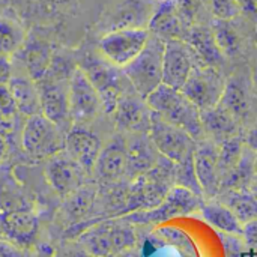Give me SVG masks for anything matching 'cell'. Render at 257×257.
Here are the masks:
<instances>
[{
  "label": "cell",
  "instance_id": "17",
  "mask_svg": "<svg viewBox=\"0 0 257 257\" xmlns=\"http://www.w3.org/2000/svg\"><path fill=\"white\" fill-rule=\"evenodd\" d=\"M111 116L114 117L116 126L123 133H130L136 136L149 133L152 111L148 107L146 99H143L137 93L134 95L125 93L119 99Z\"/></svg>",
  "mask_w": 257,
  "mask_h": 257
},
{
  "label": "cell",
  "instance_id": "13",
  "mask_svg": "<svg viewBox=\"0 0 257 257\" xmlns=\"http://www.w3.org/2000/svg\"><path fill=\"white\" fill-rule=\"evenodd\" d=\"M41 114L56 123L65 134L72 126V119L69 113L68 101V83L47 80L45 77L38 81Z\"/></svg>",
  "mask_w": 257,
  "mask_h": 257
},
{
  "label": "cell",
  "instance_id": "20",
  "mask_svg": "<svg viewBox=\"0 0 257 257\" xmlns=\"http://www.w3.org/2000/svg\"><path fill=\"white\" fill-rule=\"evenodd\" d=\"M148 30L164 41H172V39L185 41L190 27L176 11L173 2L163 0L151 15Z\"/></svg>",
  "mask_w": 257,
  "mask_h": 257
},
{
  "label": "cell",
  "instance_id": "26",
  "mask_svg": "<svg viewBox=\"0 0 257 257\" xmlns=\"http://www.w3.org/2000/svg\"><path fill=\"white\" fill-rule=\"evenodd\" d=\"M254 160H256V154L245 146V151H244L239 163L227 175L223 176L221 193H224V191H242V190L250 191V187L257 176L256 169H254Z\"/></svg>",
  "mask_w": 257,
  "mask_h": 257
},
{
  "label": "cell",
  "instance_id": "24",
  "mask_svg": "<svg viewBox=\"0 0 257 257\" xmlns=\"http://www.w3.org/2000/svg\"><path fill=\"white\" fill-rule=\"evenodd\" d=\"M202 125L205 137H211L218 143H221L226 139L238 136L239 130V120H236L230 113H227L220 105L202 111Z\"/></svg>",
  "mask_w": 257,
  "mask_h": 257
},
{
  "label": "cell",
  "instance_id": "33",
  "mask_svg": "<svg viewBox=\"0 0 257 257\" xmlns=\"http://www.w3.org/2000/svg\"><path fill=\"white\" fill-rule=\"evenodd\" d=\"M24 42L23 29L9 18H0V57H9Z\"/></svg>",
  "mask_w": 257,
  "mask_h": 257
},
{
  "label": "cell",
  "instance_id": "29",
  "mask_svg": "<svg viewBox=\"0 0 257 257\" xmlns=\"http://www.w3.org/2000/svg\"><path fill=\"white\" fill-rule=\"evenodd\" d=\"M221 197L223 203L232 209L242 224L257 220V199L248 190L224 191L221 193Z\"/></svg>",
  "mask_w": 257,
  "mask_h": 257
},
{
  "label": "cell",
  "instance_id": "38",
  "mask_svg": "<svg viewBox=\"0 0 257 257\" xmlns=\"http://www.w3.org/2000/svg\"><path fill=\"white\" fill-rule=\"evenodd\" d=\"M242 239H244L245 245L257 250V220L248 221V223L244 224Z\"/></svg>",
  "mask_w": 257,
  "mask_h": 257
},
{
  "label": "cell",
  "instance_id": "7",
  "mask_svg": "<svg viewBox=\"0 0 257 257\" xmlns=\"http://www.w3.org/2000/svg\"><path fill=\"white\" fill-rule=\"evenodd\" d=\"M202 205V197L196 196L187 188L175 185L158 206L148 211L133 212L123 215L122 218H125L131 224H161L172 218L190 215L196 211H200Z\"/></svg>",
  "mask_w": 257,
  "mask_h": 257
},
{
  "label": "cell",
  "instance_id": "47",
  "mask_svg": "<svg viewBox=\"0 0 257 257\" xmlns=\"http://www.w3.org/2000/svg\"><path fill=\"white\" fill-rule=\"evenodd\" d=\"M253 83H254V86H256L257 89V59L256 63H254V69H253Z\"/></svg>",
  "mask_w": 257,
  "mask_h": 257
},
{
  "label": "cell",
  "instance_id": "14",
  "mask_svg": "<svg viewBox=\"0 0 257 257\" xmlns=\"http://www.w3.org/2000/svg\"><path fill=\"white\" fill-rule=\"evenodd\" d=\"M102 143L86 125H72L65 134V154L74 160L87 175L93 172Z\"/></svg>",
  "mask_w": 257,
  "mask_h": 257
},
{
  "label": "cell",
  "instance_id": "27",
  "mask_svg": "<svg viewBox=\"0 0 257 257\" xmlns=\"http://www.w3.org/2000/svg\"><path fill=\"white\" fill-rule=\"evenodd\" d=\"M96 197V187L84 184L77 191L65 197L63 202V215L72 226L80 224V221L87 215Z\"/></svg>",
  "mask_w": 257,
  "mask_h": 257
},
{
  "label": "cell",
  "instance_id": "3",
  "mask_svg": "<svg viewBox=\"0 0 257 257\" xmlns=\"http://www.w3.org/2000/svg\"><path fill=\"white\" fill-rule=\"evenodd\" d=\"M78 244L92 256L113 257L133 250L137 245V233L125 218H108L83 229Z\"/></svg>",
  "mask_w": 257,
  "mask_h": 257
},
{
  "label": "cell",
  "instance_id": "15",
  "mask_svg": "<svg viewBox=\"0 0 257 257\" xmlns=\"http://www.w3.org/2000/svg\"><path fill=\"white\" fill-rule=\"evenodd\" d=\"M86 175L87 173L65 152L47 160L45 179L48 185L63 199L84 185Z\"/></svg>",
  "mask_w": 257,
  "mask_h": 257
},
{
  "label": "cell",
  "instance_id": "44",
  "mask_svg": "<svg viewBox=\"0 0 257 257\" xmlns=\"http://www.w3.org/2000/svg\"><path fill=\"white\" fill-rule=\"evenodd\" d=\"M68 257H95V256L89 254L87 251H84V250L81 248V250H78V251H72V253H71Z\"/></svg>",
  "mask_w": 257,
  "mask_h": 257
},
{
  "label": "cell",
  "instance_id": "11",
  "mask_svg": "<svg viewBox=\"0 0 257 257\" xmlns=\"http://www.w3.org/2000/svg\"><path fill=\"white\" fill-rule=\"evenodd\" d=\"M199 66H203L202 62L185 41H166L163 59V84L181 90L191 72Z\"/></svg>",
  "mask_w": 257,
  "mask_h": 257
},
{
  "label": "cell",
  "instance_id": "19",
  "mask_svg": "<svg viewBox=\"0 0 257 257\" xmlns=\"http://www.w3.org/2000/svg\"><path fill=\"white\" fill-rule=\"evenodd\" d=\"M93 172L104 182H117L128 173V142L116 136L102 146Z\"/></svg>",
  "mask_w": 257,
  "mask_h": 257
},
{
  "label": "cell",
  "instance_id": "39",
  "mask_svg": "<svg viewBox=\"0 0 257 257\" xmlns=\"http://www.w3.org/2000/svg\"><path fill=\"white\" fill-rule=\"evenodd\" d=\"M0 257H29L27 250L18 248L8 241H0Z\"/></svg>",
  "mask_w": 257,
  "mask_h": 257
},
{
  "label": "cell",
  "instance_id": "28",
  "mask_svg": "<svg viewBox=\"0 0 257 257\" xmlns=\"http://www.w3.org/2000/svg\"><path fill=\"white\" fill-rule=\"evenodd\" d=\"M218 105L223 107L227 113H230L239 122L241 119L247 117L250 111V101H248L247 89L244 87L241 80L230 78L226 81V87H224V92Z\"/></svg>",
  "mask_w": 257,
  "mask_h": 257
},
{
  "label": "cell",
  "instance_id": "34",
  "mask_svg": "<svg viewBox=\"0 0 257 257\" xmlns=\"http://www.w3.org/2000/svg\"><path fill=\"white\" fill-rule=\"evenodd\" d=\"M175 184L178 187L187 188L191 193H194L199 197H203V190L199 184L197 175H196V169H194V155L188 160H185L184 163L176 164L175 169Z\"/></svg>",
  "mask_w": 257,
  "mask_h": 257
},
{
  "label": "cell",
  "instance_id": "30",
  "mask_svg": "<svg viewBox=\"0 0 257 257\" xmlns=\"http://www.w3.org/2000/svg\"><path fill=\"white\" fill-rule=\"evenodd\" d=\"M50 62H51V53L45 44L35 42L26 48V54H24L26 71L27 75L36 83L47 75Z\"/></svg>",
  "mask_w": 257,
  "mask_h": 257
},
{
  "label": "cell",
  "instance_id": "5",
  "mask_svg": "<svg viewBox=\"0 0 257 257\" xmlns=\"http://www.w3.org/2000/svg\"><path fill=\"white\" fill-rule=\"evenodd\" d=\"M21 148L35 160H50L65 151V133L44 114L30 116L21 131Z\"/></svg>",
  "mask_w": 257,
  "mask_h": 257
},
{
  "label": "cell",
  "instance_id": "45",
  "mask_svg": "<svg viewBox=\"0 0 257 257\" xmlns=\"http://www.w3.org/2000/svg\"><path fill=\"white\" fill-rule=\"evenodd\" d=\"M113 257H139V254L134 251V248L133 250H128V251H123V253H120V254H116V256Z\"/></svg>",
  "mask_w": 257,
  "mask_h": 257
},
{
  "label": "cell",
  "instance_id": "37",
  "mask_svg": "<svg viewBox=\"0 0 257 257\" xmlns=\"http://www.w3.org/2000/svg\"><path fill=\"white\" fill-rule=\"evenodd\" d=\"M176 11L182 17V20L187 23L188 27L196 24L197 15L202 9V0H172Z\"/></svg>",
  "mask_w": 257,
  "mask_h": 257
},
{
  "label": "cell",
  "instance_id": "2",
  "mask_svg": "<svg viewBox=\"0 0 257 257\" xmlns=\"http://www.w3.org/2000/svg\"><path fill=\"white\" fill-rule=\"evenodd\" d=\"M146 104L151 111L172 125L182 128L197 143L206 140L202 125V111L181 90L160 84L146 98Z\"/></svg>",
  "mask_w": 257,
  "mask_h": 257
},
{
  "label": "cell",
  "instance_id": "31",
  "mask_svg": "<svg viewBox=\"0 0 257 257\" xmlns=\"http://www.w3.org/2000/svg\"><path fill=\"white\" fill-rule=\"evenodd\" d=\"M211 29L223 56L233 57L241 53V36L232 21L215 20Z\"/></svg>",
  "mask_w": 257,
  "mask_h": 257
},
{
  "label": "cell",
  "instance_id": "21",
  "mask_svg": "<svg viewBox=\"0 0 257 257\" xmlns=\"http://www.w3.org/2000/svg\"><path fill=\"white\" fill-rule=\"evenodd\" d=\"M163 155L157 151L148 134H137L133 142H128V173L133 179L154 169Z\"/></svg>",
  "mask_w": 257,
  "mask_h": 257
},
{
  "label": "cell",
  "instance_id": "35",
  "mask_svg": "<svg viewBox=\"0 0 257 257\" xmlns=\"http://www.w3.org/2000/svg\"><path fill=\"white\" fill-rule=\"evenodd\" d=\"M18 108L14 101V96L9 90V86L0 84V136H6L12 131Z\"/></svg>",
  "mask_w": 257,
  "mask_h": 257
},
{
  "label": "cell",
  "instance_id": "48",
  "mask_svg": "<svg viewBox=\"0 0 257 257\" xmlns=\"http://www.w3.org/2000/svg\"><path fill=\"white\" fill-rule=\"evenodd\" d=\"M254 169H256V175H257V154H256V160H254Z\"/></svg>",
  "mask_w": 257,
  "mask_h": 257
},
{
  "label": "cell",
  "instance_id": "46",
  "mask_svg": "<svg viewBox=\"0 0 257 257\" xmlns=\"http://www.w3.org/2000/svg\"><path fill=\"white\" fill-rule=\"evenodd\" d=\"M250 193L257 199V176L254 178V181H253V184H251V187H250Z\"/></svg>",
  "mask_w": 257,
  "mask_h": 257
},
{
  "label": "cell",
  "instance_id": "42",
  "mask_svg": "<svg viewBox=\"0 0 257 257\" xmlns=\"http://www.w3.org/2000/svg\"><path fill=\"white\" fill-rule=\"evenodd\" d=\"M244 143L250 151L257 154V120L248 128V131L244 137Z\"/></svg>",
  "mask_w": 257,
  "mask_h": 257
},
{
  "label": "cell",
  "instance_id": "16",
  "mask_svg": "<svg viewBox=\"0 0 257 257\" xmlns=\"http://www.w3.org/2000/svg\"><path fill=\"white\" fill-rule=\"evenodd\" d=\"M107 62V60H105ZM90 81L93 83L95 89L98 90L102 102V108L105 113L113 114L119 99L125 95L120 77L117 74V68L110 65L108 62H89L87 66H80Z\"/></svg>",
  "mask_w": 257,
  "mask_h": 257
},
{
  "label": "cell",
  "instance_id": "25",
  "mask_svg": "<svg viewBox=\"0 0 257 257\" xmlns=\"http://www.w3.org/2000/svg\"><path fill=\"white\" fill-rule=\"evenodd\" d=\"M202 217L206 223H209L217 230L226 235L242 236L244 224L238 220V217L227 208L223 202H208L200 208Z\"/></svg>",
  "mask_w": 257,
  "mask_h": 257
},
{
  "label": "cell",
  "instance_id": "22",
  "mask_svg": "<svg viewBox=\"0 0 257 257\" xmlns=\"http://www.w3.org/2000/svg\"><path fill=\"white\" fill-rule=\"evenodd\" d=\"M185 42L194 50L203 66L218 68V65L223 62L224 56L215 42L211 27H205L200 24L191 26L187 33Z\"/></svg>",
  "mask_w": 257,
  "mask_h": 257
},
{
  "label": "cell",
  "instance_id": "9",
  "mask_svg": "<svg viewBox=\"0 0 257 257\" xmlns=\"http://www.w3.org/2000/svg\"><path fill=\"white\" fill-rule=\"evenodd\" d=\"M68 101L72 125H86L104 110L98 90L80 66L69 75Z\"/></svg>",
  "mask_w": 257,
  "mask_h": 257
},
{
  "label": "cell",
  "instance_id": "18",
  "mask_svg": "<svg viewBox=\"0 0 257 257\" xmlns=\"http://www.w3.org/2000/svg\"><path fill=\"white\" fill-rule=\"evenodd\" d=\"M194 169L203 196L217 197L221 193V175L218 170V146L203 140L197 143L194 152Z\"/></svg>",
  "mask_w": 257,
  "mask_h": 257
},
{
  "label": "cell",
  "instance_id": "40",
  "mask_svg": "<svg viewBox=\"0 0 257 257\" xmlns=\"http://www.w3.org/2000/svg\"><path fill=\"white\" fill-rule=\"evenodd\" d=\"M12 65L9 62V57H0V84L8 86L12 78Z\"/></svg>",
  "mask_w": 257,
  "mask_h": 257
},
{
  "label": "cell",
  "instance_id": "32",
  "mask_svg": "<svg viewBox=\"0 0 257 257\" xmlns=\"http://www.w3.org/2000/svg\"><path fill=\"white\" fill-rule=\"evenodd\" d=\"M244 151H245V143H244V139L239 136L226 139L220 143V146H218V170H220L221 179L239 163Z\"/></svg>",
  "mask_w": 257,
  "mask_h": 257
},
{
  "label": "cell",
  "instance_id": "4",
  "mask_svg": "<svg viewBox=\"0 0 257 257\" xmlns=\"http://www.w3.org/2000/svg\"><path fill=\"white\" fill-rule=\"evenodd\" d=\"M166 41L152 35L139 57L123 68V75L134 92L146 99L160 84H163V59Z\"/></svg>",
  "mask_w": 257,
  "mask_h": 257
},
{
  "label": "cell",
  "instance_id": "1",
  "mask_svg": "<svg viewBox=\"0 0 257 257\" xmlns=\"http://www.w3.org/2000/svg\"><path fill=\"white\" fill-rule=\"evenodd\" d=\"M175 169V163L161 157L154 169L133 179V184L126 191L123 208L120 209L117 217H123L139 211H148L158 206L170 193V190L176 185Z\"/></svg>",
  "mask_w": 257,
  "mask_h": 257
},
{
  "label": "cell",
  "instance_id": "12",
  "mask_svg": "<svg viewBox=\"0 0 257 257\" xmlns=\"http://www.w3.org/2000/svg\"><path fill=\"white\" fill-rule=\"evenodd\" d=\"M0 233L15 247L30 250L39 235V220L30 209H3L0 211Z\"/></svg>",
  "mask_w": 257,
  "mask_h": 257
},
{
  "label": "cell",
  "instance_id": "43",
  "mask_svg": "<svg viewBox=\"0 0 257 257\" xmlns=\"http://www.w3.org/2000/svg\"><path fill=\"white\" fill-rule=\"evenodd\" d=\"M6 155H8V143H6V139L0 136V164L5 161Z\"/></svg>",
  "mask_w": 257,
  "mask_h": 257
},
{
  "label": "cell",
  "instance_id": "41",
  "mask_svg": "<svg viewBox=\"0 0 257 257\" xmlns=\"http://www.w3.org/2000/svg\"><path fill=\"white\" fill-rule=\"evenodd\" d=\"M239 11L257 21V0H236Z\"/></svg>",
  "mask_w": 257,
  "mask_h": 257
},
{
  "label": "cell",
  "instance_id": "6",
  "mask_svg": "<svg viewBox=\"0 0 257 257\" xmlns=\"http://www.w3.org/2000/svg\"><path fill=\"white\" fill-rule=\"evenodd\" d=\"M151 32L146 27H125L107 32L98 42L104 60L116 68H126L145 50Z\"/></svg>",
  "mask_w": 257,
  "mask_h": 257
},
{
  "label": "cell",
  "instance_id": "49",
  "mask_svg": "<svg viewBox=\"0 0 257 257\" xmlns=\"http://www.w3.org/2000/svg\"><path fill=\"white\" fill-rule=\"evenodd\" d=\"M254 39H256V45H257V26H256V35H254Z\"/></svg>",
  "mask_w": 257,
  "mask_h": 257
},
{
  "label": "cell",
  "instance_id": "8",
  "mask_svg": "<svg viewBox=\"0 0 257 257\" xmlns=\"http://www.w3.org/2000/svg\"><path fill=\"white\" fill-rule=\"evenodd\" d=\"M148 136L157 151L175 164L184 163L185 160L191 158L197 148V142L188 133L164 120L154 111Z\"/></svg>",
  "mask_w": 257,
  "mask_h": 257
},
{
  "label": "cell",
  "instance_id": "36",
  "mask_svg": "<svg viewBox=\"0 0 257 257\" xmlns=\"http://www.w3.org/2000/svg\"><path fill=\"white\" fill-rule=\"evenodd\" d=\"M208 8L215 20L224 21H232L241 12L236 0H208Z\"/></svg>",
  "mask_w": 257,
  "mask_h": 257
},
{
  "label": "cell",
  "instance_id": "10",
  "mask_svg": "<svg viewBox=\"0 0 257 257\" xmlns=\"http://www.w3.org/2000/svg\"><path fill=\"white\" fill-rule=\"evenodd\" d=\"M226 87V80L217 68L199 66L196 68L181 92L200 110L206 111L217 107L221 101Z\"/></svg>",
  "mask_w": 257,
  "mask_h": 257
},
{
  "label": "cell",
  "instance_id": "23",
  "mask_svg": "<svg viewBox=\"0 0 257 257\" xmlns=\"http://www.w3.org/2000/svg\"><path fill=\"white\" fill-rule=\"evenodd\" d=\"M9 90L17 104L18 113L26 114L27 117L41 114V101L38 83L26 75H12L9 81Z\"/></svg>",
  "mask_w": 257,
  "mask_h": 257
}]
</instances>
